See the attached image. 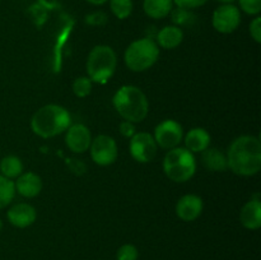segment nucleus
Segmentation results:
<instances>
[{"instance_id":"393cba45","label":"nucleus","mask_w":261,"mask_h":260,"mask_svg":"<svg viewBox=\"0 0 261 260\" xmlns=\"http://www.w3.org/2000/svg\"><path fill=\"white\" fill-rule=\"evenodd\" d=\"M139 257V251L137 247L132 244H125L119 247L116 254L117 260H138Z\"/></svg>"},{"instance_id":"b1692460","label":"nucleus","mask_w":261,"mask_h":260,"mask_svg":"<svg viewBox=\"0 0 261 260\" xmlns=\"http://www.w3.org/2000/svg\"><path fill=\"white\" fill-rule=\"evenodd\" d=\"M171 17H172V22L175 23V25H177V27H181V25H189L195 20V15L191 13V10L182 9V8H176L175 10L172 9Z\"/></svg>"},{"instance_id":"7ed1b4c3","label":"nucleus","mask_w":261,"mask_h":260,"mask_svg":"<svg viewBox=\"0 0 261 260\" xmlns=\"http://www.w3.org/2000/svg\"><path fill=\"white\" fill-rule=\"evenodd\" d=\"M112 105L126 121L142 122L148 116L149 102L144 92L137 86H122L115 92Z\"/></svg>"},{"instance_id":"f257e3e1","label":"nucleus","mask_w":261,"mask_h":260,"mask_svg":"<svg viewBox=\"0 0 261 260\" xmlns=\"http://www.w3.org/2000/svg\"><path fill=\"white\" fill-rule=\"evenodd\" d=\"M228 170L239 176L249 177L261 170V142L255 135L237 137L226 153Z\"/></svg>"},{"instance_id":"a878e982","label":"nucleus","mask_w":261,"mask_h":260,"mask_svg":"<svg viewBox=\"0 0 261 260\" xmlns=\"http://www.w3.org/2000/svg\"><path fill=\"white\" fill-rule=\"evenodd\" d=\"M239 9L249 15L256 17L261 12V0H239Z\"/></svg>"},{"instance_id":"2f4dec72","label":"nucleus","mask_w":261,"mask_h":260,"mask_svg":"<svg viewBox=\"0 0 261 260\" xmlns=\"http://www.w3.org/2000/svg\"><path fill=\"white\" fill-rule=\"evenodd\" d=\"M217 2L222 3V4H232V3L236 2V0H217Z\"/></svg>"},{"instance_id":"9b49d317","label":"nucleus","mask_w":261,"mask_h":260,"mask_svg":"<svg viewBox=\"0 0 261 260\" xmlns=\"http://www.w3.org/2000/svg\"><path fill=\"white\" fill-rule=\"evenodd\" d=\"M92 134L84 124H74L66 129L65 144L73 153L87 152L91 147Z\"/></svg>"},{"instance_id":"f3484780","label":"nucleus","mask_w":261,"mask_h":260,"mask_svg":"<svg viewBox=\"0 0 261 260\" xmlns=\"http://www.w3.org/2000/svg\"><path fill=\"white\" fill-rule=\"evenodd\" d=\"M184 142L191 153H201L211 145V134L203 127H194L185 135Z\"/></svg>"},{"instance_id":"20e7f679","label":"nucleus","mask_w":261,"mask_h":260,"mask_svg":"<svg viewBox=\"0 0 261 260\" xmlns=\"http://www.w3.org/2000/svg\"><path fill=\"white\" fill-rule=\"evenodd\" d=\"M116 53L107 45L94 46L87 58V74L94 83H107L116 71Z\"/></svg>"},{"instance_id":"dca6fc26","label":"nucleus","mask_w":261,"mask_h":260,"mask_svg":"<svg viewBox=\"0 0 261 260\" xmlns=\"http://www.w3.org/2000/svg\"><path fill=\"white\" fill-rule=\"evenodd\" d=\"M184 41V31L177 25H166L157 33V45L165 50H173Z\"/></svg>"},{"instance_id":"6e6552de","label":"nucleus","mask_w":261,"mask_h":260,"mask_svg":"<svg viewBox=\"0 0 261 260\" xmlns=\"http://www.w3.org/2000/svg\"><path fill=\"white\" fill-rule=\"evenodd\" d=\"M129 150L132 157L139 163H149L155 158L158 145L152 134L145 132L135 133L130 138Z\"/></svg>"},{"instance_id":"aec40b11","label":"nucleus","mask_w":261,"mask_h":260,"mask_svg":"<svg viewBox=\"0 0 261 260\" xmlns=\"http://www.w3.org/2000/svg\"><path fill=\"white\" fill-rule=\"evenodd\" d=\"M0 175L4 177L10 178H17L18 176L23 173V163L19 157L17 155H7L0 161Z\"/></svg>"},{"instance_id":"4be33fe9","label":"nucleus","mask_w":261,"mask_h":260,"mask_svg":"<svg viewBox=\"0 0 261 260\" xmlns=\"http://www.w3.org/2000/svg\"><path fill=\"white\" fill-rule=\"evenodd\" d=\"M111 13L119 19H126L132 15L134 4L133 0H109Z\"/></svg>"},{"instance_id":"7c9ffc66","label":"nucleus","mask_w":261,"mask_h":260,"mask_svg":"<svg viewBox=\"0 0 261 260\" xmlns=\"http://www.w3.org/2000/svg\"><path fill=\"white\" fill-rule=\"evenodd\" d=\"M86 2L89 3V4H92V5H103V4H106L109 0H86Z\"/></svg>"},{"instance_id":"0eeeda50","label":"nucleus","mask_w":261,"mask_h":260,"mask_svg":"<svg viewBox=\"0 0 261 260\" xmlns=\"http://www.w3.org/2000/svg\"><path fill=\"white\" fill-rule=\"evenodd\" d=\"M91 158L96 165L98 166H110L116 162L119 150H117L116 140L109 135H97L92 139L91 147Z\"/></svg>"},{"instance_id":"cd10ccee","label":"nucleus","mask_w":261,"mask_h":260,"mask_svg":"<svg viewBox=\"0 0 261 260\" xmlns=\"http://www.w3.org/2000/svg\"><path fill=\"white\" fill-rule=\"evenodd\" d=\"M249 31H250V35H251V37L254 38L255 42L260 43L261 42V17L260 15H256V17L251 20Z\"/></svg>"},{"instance_id":"bb28decb","label":"nucleus","mask_w":261,"mask_h":260,"mask_svg":"<svg viewBox=\"0 0 261 260\" xmlns=\"http://www.w3.org/2000/svg\"><path fill=\"white\" fill-rule=\"evenodd\" d=\"M173 4L177 8H182V9L193 10L196 8H200L208 3V0H172Z\"/></svg>"},{"instance_id":"423d86ee","label":"nucleus","mask_w":261,"mask_h":260,"mask_svg":"<svg viewBox=\"0 0 261 260\" xmlns=\"http://www.w3.org/2000/svg\"><path fill=\"white\" fill-rule=\"evenodd\" d=\"M160 47L150 37L133 41L124 54L125 65L135 73H142L152 68L158 60Z\"/></svg>"},{"instance_id":"2eb2a0df","label":"nucleus","mask_w":261,"mask_h":260,"mask_svg":"<svg viewBox=\"0 0 261 260\" xmlns=\"http://www.w3.org/2000/svg\"><path fill=\"white\" fill-rule=\"evenodd\" d=\"M240 222L247 229H259L261 227V201L257 194L255 198H251L240 212Z\"/></svg>"},{"instance_id":"473e14b6","label":"nucleus","mask_w":261,"mask_h":260,"mask_svg":"<svg viewBox=\"0 0 261 260\" xmlns=\"http://www.w3.org/2000/svg\"><path fill=\"white\" fill-rule=\"evenodd\" d=\"M3 227H4V223H3V221H2V219H0V231H2V229H3Z\"/></svg>"},{"instance_id":"5701e85b","label":"nucleus","mask_w":261,"mask_h":260,"mask_svg":"<svg viewBox=\"0 0 261 260\" xmlns=\"http://www.w3.org/2000/svg\"><path fill=\"white\" fill-rule=\"evenodd\" d=\"M92 86H93V82H92L88 76H79V78L74 79L71 89H73V93L75 94L76 97L84 98V97L91 94Z\"/></svg>"},{"instance_id":"6ab92c4d","label":"nucleus","mask_w":261,"mask_h":260,"mask_svg":"<svg viewBox=\"0 0 261 260\" xmlns=\"http://www.w3.org/2000/svg\"><path fill=\"white\" fill-rule=\"evenodd\" d=\"M172 9V0H144L143 2V10L152 19H163L171 14Z\"/></svg>"},{"instance_id":"c756f323","label":"nucleus","mask_w":261,"mask_h":260,"mask_svg":"<svg viewBox=\"0 0 261 260\" xmlns=\"http://www.w3.org/2000/svg\"><path fill=\"white\" fill-rule=\"evenodd\" d=\"M119 130H120V133H121L122 137L129 138V139L133 137V135L135 134V133H137V132H135V124H134V122L126 121V120H124V121L120 124Z\"/></svg>"},{"instance_id":"412c9836","label":"nucleus","mask_w":261,"mask_h":260,"mask_svg":"<svg viewBox=\"0 0 261 260\" xmlns=\"http://www.w3.org/2000/svg\"><path fill=\"white\" fill-rule=\"evenodd\" d=\"M15 196L14 181L0 175V209L9 205Z\"/></svg>"},{"instance_id":"a211bd4d","label":"nucleus","mask_w":261,"mask_h":260,"mask_svg":"<svg viewBox=\"0 0 261 260\" xmlns=\"http://www.w3.org/2000/svg\"><path fill=\"white\" fill-rule=\"evenodd\" d=\"M201 163L206 170L213 172H224L228 170L226 153L221 152L218 148H206L201 152Z\"/></svg>"},{"instance_id":"f8f14e48","label":"nucleus","mask_w":261,"mask_h":260,"mask_svg":"<svg viewBox=\"0 0 261 260\" xmlns=\"http://www.w3.org/2000/svg\"><path fill=\"white\" fill-rule=\"evenodd\" d=\"M204 209L203 199L196 194H186L181 196L175 206L176 216L184 222H193L201 216Z\"/></svg>"},{"instance_id":"c85d7f7f","label":"nucleus","mask_w":261,"mask_h":260,"mask_svg":"<svg viewBox=\"0 0 261 260\" xmlns=\"http://www.w3.org/2000/svg\"><path fill=\"white\" fill-rule=\"evenodd\" d=\"M106 20L107 17L103 12H94L92 14L87 15L86 18V22L92 25H102L106 23Z\"/></svg>"},{"instance_id":"f03ea898","label":"nucleus","mask_w":261,"mask_h":260,"mask_svg":"<svg viewBox=\"0 0 261 260\" xmlns=\"http://www.w3.org/2000/svg\"><path fill=\"white\" fill-rule=\"evenodd\" d=\"M71 125V116L65 107L60 105H45L33 114L31 129L43 139L63 134Z\"/></svg>"},{"instance_id":"39448f33","label":"nucleus","mask_w":261,"mask_h":260,"mask_svg":"<svg viewBox=\"0 0 261 260\" xmlns=\"http://www.w3.org/2000/svg\"><path fill=\"white\" fill-rule=\"evenodd\" d=\"M163 171L173 183H186L196 172L195 155L185 147L170 149L163 158Z\"/></svg>"},{"instance_id":"9d476101","label":"nucleus","mask_w":261,"mask_h":260,"mask_svg":"<svg viewBox=\"0 0 261 260\" xmlns=\"http://www.w3.org/2000/svg\"><path fill=\"white\" fill-rule=\"evenodd\" d=\"M241 23V10L233 4H222L214 10L212 24L214 30L223 35L234 32Z\"/></svg>"},{"instance_id":"4468645a","label":"nucleus","mask_w":261,"mask_h":260,"mask_svg":"<svg viewBox=\"0 0 261 260\" xmlns=\"http://www.w3.org/2000/svg\"><path fill=\"white\" fill-rule=\"evenodd\" d=\"M15 186V193H18L19 195L24 196V198H35L42 190V180H41L40 176L35 172H23L22 175H19L17 177V180L14 181Z\"/></svg>"},{"instance_id":"1a4fd4ad","label":"nucleus","mask_w":261,"mask_h":260,"mask_svg":"<svg viewBox=\"0 0 261 260\" xmlns=\"http://www.w3.org/2000/svg\"><path fill=\"white\" fill-rule=\"evenodd\" d=\"M153 138L158 147L162 149H173L178 147L184 139L182 125L172 119L163 120L155 126Z\"/></svg>"},{"instance_id":"ddd939ff","label":"nucleus","mask_w":261,"mask_h":260,"mask_svg":"<svg viewBox=\"0 0 261 260\" xmlns=\"http://www.w3.org/2000/svg\"><path fill=\"white\" fill-rule=\"evenodd\" d=\"M7 218L12 226L17 228H27L32 226L37 218L35 206L28 203H17L7 212Z\"/></svg>"}]
</instances>
